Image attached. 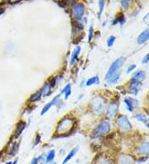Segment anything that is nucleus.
Instances as JSON below:
<instances>
[{"label": "nucleus", "instance_id": "nucleus-9", "mask_svg": "<svg viewBox=\"0 0 149 164\" xmlns=\"http://www.w3.org/2000/svg\"><path fill=\"white\" fill-rule=\"evenodd\" d=\"M118 164H135L133 157L130 155H121L119 158Z\"/></svg>", "mask_w": 149, "mask_h": 164}, {"label": "nucleus", "instance_id": "nucleus-6", "mask_svg": "<svg viewBox=\"0 0 149 164\" xmlns=\"http://www.w3.org/2000/svg\"><path fill=\"white\" fill-rule=\"evenodd\" d=\"M72 12L76 19H80L84 12V6L82 3H76L72 7Z\"/></svg>", "mask_w": 149, "mask_h": 164}, {"label": "nucleus", "instance_id": "nucleus-41", "mask_svg": "<svg viewBox=\"0 0 149 164\" xmlns=\"http://www.w3.org/2000/svg\"><path fill=\"white\" fill-rule=\"evenodd\" d=\"M148 164H149V163H148Z\"/></svg>", "mask_w": 149, "mask_h": 164}, {"label": "nucleus", "instance_id": "nucleus-2", "mask_svg": "<svg viewBox=\"0 0 149 164\" xmlns=\"http://www.w3.org/2000/svg\"><path fill=\"white\" fill-rule=\"evenodd\" d=\"M125 62V58L124 57H119L116 61H114V62H113V64L110 66L109 71H107V74L105 75V80H107L108 78L113 75L114 74L117 73L121 71V66H123V64Z\"/></svg>", "mask_w": 149, "mask_h": 164}, {"label": "nucleus", "instance_id": "nucleus-30", "mask_svg": "<svg viewBox=\"0 0 149 164\" xmlns=\"http://www.w3.org/2000/svg\"><path fill=\"white\" fill-rule=\"evenodd\" d=\"M149 62V53H147V54L144 57V58L142 59V63L143 64H147V63H148Z\"/></svg>", "mask_w": 149, "mask_h": 164}, {"label": "nucleus", "instance_id": "nucleus-35", "mask_svg": "<svg viewBox=\"0 0 149 164\" xmlns=\"http://www.w3.org/2000/svg\"><path fill=\"white\" fill-rule=\"evenodd\" d=\"M5 9L4 8H2V7H0V15H2L3 12H4Z\"/></svg>", "mask_w": 149, "mask_h": 164}, {"label": "nucleus", "instance_id": "nucleus-7", "mask_svg": "<svg viewBox=\"0 0 149 164\" xmlns=\"http://www.w3.org/2000/svg\"><path fill=\"white\" fill-rule=\"evenodd\" d=\"M118 109H119V107H118L116 102L113 101L112 103H110L109 106L108 107V111H107V115L109 119H113L116 115Z\"/></svg>", "mask_w": 149, "mask_h": 164}, {"label": "nucleus", "instance_id": "nucleus-27", "mask_svg": "<svg viewBox=\"0 0 149 164\" xmlns=\"http://www.w3.org/2000/svg\"><path fill=\"white\" fill-rule=\"evenodd\" d=\"M129 4H130V1L129 0H123V1H121V5L124 9H128L129 7Z\"/></svg>", "mask_w": 149, "mask_h": 164}, {"label": "nucleus", "instance_id": "nucleus-3", "mask_svg": "<svg viewBox=\"0 0 149 164\" xmlns=\"http://www.w3.org/2000/svg\"><path fill=\"white\" fill-rule=\"evenodd\" d=\"M73 124H74V119L69 117H65L59 122V124L57 125V132L65 133L71 130V128H73Z\"/></svg>", "mask_w": 149, "mask_h": 164}, {"label": "nucleus", "instance_id": "nucleus-25", "mask_svg": "<svg viewBox=\"0 0 149 164\" xmlns=\"http://www.w3.org/2000/svg\"><path fill=\"white\" fill-rule=\"evenodd\" d=\"M114 42H115V37L114 36H110V37L108 38L107 40V45H108V47H111L113 45H114Z\"/></svg>", "mask_w": 149, "mask_h": 164}, {"label": "nucleus", "instance_id": "nucleus-8", "mask_svg": "<svg viewBox=\"0 0 149 164\" xmlns=\"http://www.w3.org/2000/svg\"><path fill=\"white\" fill-rule=\"evenodd\" d=\"M125 104H126L127 109L130 112L133 111L134 108H136L138 105V102L137 99H132V98H128V99H125L124 100Z\"/></svg>", "mask_w": 149, "mask_h": 164}, {"label": "nucleus", "instance_id": "nucleus-14", "mask_svg": "<svg viewBox=\"0 0 149 164\" xmlns=\"http://www.w3.org/2000/svg\"><path fill=\"white\" fill-rule=\"evenodd\" d=\"M79 150V148L78 147H75V148H74L73 149H71L70 151V153H68V155H67L65 157V159L63 160V162H62L61 164H65L67 163L68 162L70 161V160H71V158H73V157L76 154L77 151Z\"/></svg>", "mask_w": 149, "mask_h": 164}, {"label": "nucleus", "instance_id": "nucleus-21", "mask_svg": "<svg viewBox=\"0 0 149 164\" xmlns=\"http://www.w3.org/2000/svg\"><path fill=\"white\" fill-rule=\"evenodd\" d=\"M61 93H65V99H68V97L71 94V87H70V84H68L65 87L63 90H62Z\"/></svg>", "mask_w": 149, "mask_h": 164}, {"label": "nucleus", "instance_id": "nucleus-22", "mask_svg": "<svg viewBox=\"0 0 149 164\" xmlns=\"http://www.w3.org/2000/svg\"><path fill=\"white\" fill-rule=\"evenodd\" d=\"M99 76H94V77H92V78H90V79H89L87 80L86 85L87 86H90L92 84H99Z\"/></svg>", "mask_w": 149, "mask_h": 164}, {"label": "nucleus", "instance_id": "nucleus-17", "mask_svg": "<svg viewBox=\"0 0 149 164\" xmlns=\"http://www.w3.org/2000/svg\"><path fill=\"white\" fill-rule=\"evenodd\" d=\"M139 85H140V82L137 81L135 80H132L131 84H130V89L133 92L134 94H138Z\"/></svg>", "mask_w": 149, "mask_h": 164}, {"label": "nucleus", "instance_id": "nucleus-26", "mask_svg": "<svg viewBox=\"0 0 149 164\" xmlns=\"http://www.w3.org/2000/svg\"><path fill=\"white\" fill-rule=\"evenodd\" d=\"M95 164H113V162L110 160H109V159L102 158L99 159V161H97V162Z\"/></svg>", "mask_w": 149, "mask_h": 164}, {"label": "nucleus", "instance_id": "nucleus-24", "mask_svg": "<svg viewBox=\"0 0 149 164\" xmlns=\"http://www.w3.org/2000/svg\"><path fill=\"white\" fill-rule=\"evenodd\" d=\"M114 21H115V22H114L113 24H115L117 22H119V23H120L121 25H123L124 23V22H125V17H124V16L122 14V13H120Z\"/></svg>", "mask_w": 149, "mask_h": 164}, {"label": "nucleus", "instance_id": "nucleus-4", "mask_svg": "<svg viewBox=\"0 0 149 164\" xmlns=\"http://www.w3.org/2000/svg\"><path fill=\"white\" fill-rule=\"evenodd\" d=\"M110 131V124L108 121H104L103 120L102 122H100L98 125L96 126V128L94 129L93 131V135L94 137H99L106 134L107 133H109Z\"/></svg>", "mask_w": 149, "mask_h": 164}, {"label": "nucleus", "instance_id": "nucleus-16", "mask_svg": "<svg viewBox=\"0 0 149 164\" xmlns=\"http://www.w3.org/2000/svg\"><path fill=\"white\" fill-rule=\"evenodd\" d=\"M55 156H56V151H55L54 149L50 150V151L48 152V153L46 155V162H47V163H52V162H53Z\"/></svg>", "mask_w": 149, "mask_h": 164}, {"label": "nucleus", "instance_id": "nucleus-37", "mask_svg": "<svg viewBox=\"0 0 149 164\" xmlns=\"http://www.w3.org/2000/svg\"><path fill=\"white\" fill-rule=\"evenodd\" d=\"M17 160H14V161L12 162V164H17Z\"/></svg>", "mask_w": 149, "mask_h": 164}, {"label": "nucleus", "instance_id": "nucleus-11", "mask_svg": "<svg viewBox=\"0 0 149 164\" xmlns=\"http://www.w3.org/2000/svg\"><path fill=\"white\" fill-rule=\"evenodd\" d=\"M138 153L141 156H148L149 155V142H144L141 144L138 148Z\"/></svg>", "mask_w": 149, "mask_h": 164}, {"label": "nucleus", "instance_id": "nucleus-29", "mask_svg": "<svg viewBox=\"0 0 149 164\" xmlns=\"http://www.w3.org/2000/svg\"><path fill=\"white\" fill-rule=\"evenodd\" d=\"M99 17H100V15H101L102 12H103V9H104V1H99Z\"/></svg>", "mask_w": 149, "mask_h": 164}, {"label": "nucleus", "instance_id": "nucleus-40", "mask_svg": "<svg viewBox=\"0 0 149 164\" xmlns=\"http://www.w3.org/2000/svg\"><path fill=\"white\" fill-rule=\"evenodd\" d=\"M147 127H148V128H149V124H147Z\"/></svg>", "mask_w": 149, "mask_h": 164}, {"label": "nucleus", "instance_id": "nucleus-33", "mask_svg": "<svg viewBox=\"0 0 149 164\" xmlns=\"http://www.w3.org/2000/svg\"><path fill=\"white\" fill-rule=\"evenodd\" d=\"M143 21L149 26V12L143 17Z\"/></svg>", "mask_w": 149, "mask_h": 164}, {"label": "nucleus", "instance_id": "nucleus-38", "mask_svg": "<svg viewBox=\"0 0 149 164\" xmlns=\"http://www.w3.org/2000/svg\"><path fill=\"white\" fill-rule=\"evenodd\" d=\"M12 161L7 162H6V164H12Z\"/></svg>", "mask_w": 149, "mask_h": 164}, {"label": "nucleus", "instance_id": "nucleus-18", "mask_svg": "<svg viewBox=\"0 0 149 164\" xmlns=\"http://www.w3.org/2000/svg\"><path fill=\"white\" fill-rule=\"evenodd\" d=\"M134 118L139 120V121L142 122L144 124H147L149 121V118L144 114H136L134 115Z\"/></svg>", "mask_w": 149, "mask_h": 164}, {"label": "nucleus", "instance_id": "nucleus-10", "mask_svg": "<svg viewBox=\"0 0 149 164\" xmlns=\"http://www.w3.org/2000/svg\"><path fill=\"white\" fill-rule=\"evenodd\" d=\"M147 40H149V27L141 32V34L139 35L138 39H137V42L138 44H143L144 42H146Z\"/></svg>", "mask_w": 149, "mask_h": 164}, {"label": "nucleus", "instance_id": "nucleus-5", "mask_svg": "<svg viewBox=\"0 0 149 164\" xmlns=\"http://www.w3.org/2000/svg\"><path fill=\"white\" fill-rule=\"evenodd\" d=\"M117 125L123 132H129L131 130L132 124L125 115H119L117 119Z\"/></svg>", "mask_w": 149, "mask_h": 164}, {"label": "nucleus", "instance_id": "nucleus-23", "mask_svg": "<svg viewBox=\"0 0 149 164\" xmlns=\"http://www.w3.org/2000/svg\"><path fill=\"white\" fill-rule=\"evenodd\" d=\"M42 95V90L40 89L39 91L36 92L35 94H33L32 95V96L30 97V101L31 102H34V101H37V100H38V99L41 98V96Z\"/></svg>", "mask_w": 149, "mask_h": 164}, {"label": "nucleus", "instance_id": "nucleus-15", "mask_svg": "<svg viewBox=\"0 0 149 164\" xmlns=\"http://www.w3.org/2000/svg\"><path fill=\"white\" fill-rule=\"evenodd\" d=\"M79 52H80V47H76L75 50L73 52V54L71 56V59H70V66H73L74 64V62H76L77 59H78V56H79Z\"/></svg>", "mask_w": 149, "mask_h": 164}, {"label": "nucleus", "instance_id": "nucleus-28", "mask_svg": "<svg viewBox=\"0 0 149 164\" xmlns=\"http://www.w3.org/2000/svg\"><path fill=\"white\" fill-rule=\"evenodd\" d=\"M93 34H94V28L93 27H90L89 31V37H88V42H91L92 38H93Z\"/></svg>", "mask_w": 149, "mask_h": 164}, {"label": "nucleus", "instance_id": "nucleus-39", "mask_svg": "<svg viewBox=\"0 0 149 164\" xmlns=\"http://www.w3.org/2000/svg\"><path fill=\"white\" fill-rule=\"evenodd\" d=\"M49 164H56V162H52V163H49Z\"/></svg>", "mask_w": 149, "mask_h": 164}, {"label": "nucleus", "instance_id": "nucleus-32", "mask_svg": "<svg viewBox=\"0 0 149 164\" xmlns=\"http://www.w3.org/2000/svg\"><path fill=\"white\" fill-rule=\"evenodd\" d=\"M39 163H40V162H39L38 157H34V158L32 160V162H31V164H39Z\"/></svg>", "mask_w": 149, "mask_h": 164}, {"label": "nucleus", "instance_id": "nucleus-20", "mask_svg": "<svg viewBox=\"0 0 149 164\" xmlns=\"http://www.w3.org/2000/svg\"><path fill=\"white\" fill-rule=\"evenodd\" d=\"M18 146H19V145H18V144H17V142H15V143H13V144H12L11 149H10V151L8 152V154H9L10 156L13 157L16 155L17 150H18V148H19Z\"/></svg>", "mask_w": 149, "mask_h": 164}, {"label": "nucleus", "instance_id": "nucleus-31", "mask_svg": "<svg viewBox=\"0 0 149 164\" xmlns=\"http://www.w3.org/2000/svg\"><path fill=\"white\" fill-rule=\"evenodd\" d=\"M135 68H136V65H131V66H129L128 70H127V73H130V72H131L133 70L135 69Z\"/></svg>", "mask_w": 149, "mask_h": 164}, {"label": "nucleus", "instance_id": "nucleus-12", "mask_svg": "<svg viewBox=\"0 0 149 164\" xmlns=\"http://www.w3.org/2000/svg\"><path fill=\"white\" fill-rule=\"evenodd\" d=\"M25 128H26V122L20 121L17 124V128H16V130L14 132V139H17L21 135Z\"/></svg>", "mask_w": 149, "mask_h": 164}, {"label": "nucleus", "instance_id": "nucleus-19", "mask_svg": "<svg viewBox=\"0 0 149 164\" xmlns=\"http://www.w3.org/2000/svg\"><path fill=\"white\" fill-rule=\"evenodd\" d=\"M51 89H52V87H51V85H50V83L47 82V83L43 85L42 89H41V90H42V95H44V96H47V95H49Z\"/></svg>", "mask_w": 149, "mask_h": 164}, {"label": "nucleus", "instance_id": "nucleus-13", "mask_svg": "<svg viewBox=\"0 0 149 164\" xmlns=\"http://www.w3.org/2000/svg\"><path fill=\"white\" fill-rule=\"evenodd\" d=\"M133 80H135L137 81L142 82L145 78H146V74L143 71H138L134 72L133 75H132Z\"/></svg>", "mask_w": 149, "mask_h": 164}, {"label": "nucleus", "instance_id": "nucleus-1", "mask_svg": "<svg viewBox=\"0 0 149 164\" xmlns=\"http://www.w3.org/2000/svg\"><path fill=\"white\" fill-rule=\"evenodd\" d=\"M106 101L100 96H94L90 100V107L97 114H101L105 109Z\"/></svg>", "mask_w": 149, "mask_h": 164}, {"label": "nucleus", "instance_id": "nucleus-36", "mask_svg": "<svg viewBox=\"0 0 149 164\" xmlns=\"http://www.w3.org/2000/svg\"><path fill=\"white\" fill-rule=\"evenodd\" d=\"M2 155H3V151H1L0 152V159H1V157H2Z\"/></svg>", "mask_w": 149, "mask_h": 164}, {"label": "nucleus", "instance_id": "nucleus-34", "mask_svg": "<svg viewBox=\"0 0 149 164\" xmlns=\"http://www.w3.org/2000/svg\"><path fill=\"white\" fill-rule=\"evenodd\" d=\"M147 159V157H141V158H139L138 160V162H146Z\"/></svg>", "mask_w": 149, "mask_h": 164}]
</instances>
